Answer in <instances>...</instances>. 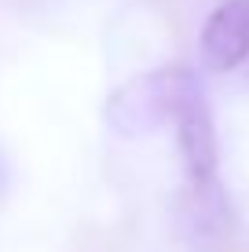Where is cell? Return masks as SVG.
<instances>
[{
    "label": "cell",
    "mask_w": 249,
    "mask_h": 252,
    "mask_svg": "<svg viewBox=\"0 0 249 252\" xmlns=\"http://www.w3.org/2000/svg\"><path fill=\"white\" fill-rule=\"evenodd\" d=\"M194 88L202 84L187 66H161L143 77H132L107 99V125L121 139L150 135L161 125H173L179 102Z\"/></svg>",
    "instance_id": "1"
},
{
    "label": "cell",
    "mask_w": 249,
    "mask_h": 252,
    "mask_svg": "<svg viewBox=\"0 0 249 252\" xmlns=\"http://www.w3.org/2000/svg\"><path fill=\"white\" fill-rule=\"evenodd\" d=\"M176 143H179V158L187 164L191 187H209L216 183V128H213V114H209V99L202 88H194L179 102L176 117Z\"/></svg>",
    "instance_id": "2"
},
{
    "label": "cell",
    "mask_w": 249,
    "mask_h": 252,
    "mask_svg": "<svg viewBox=\"0 0 249 252\" xmlns=\"http://www.w3.org/2000/svg\"><path fill=\"white\" fill-rule=\"evenodd\" d=\"M202 63L213 73H231L249 63V0H220L202 26Z\"/></svg>",
    "instance_id": "3"
}]
</instances>
